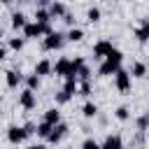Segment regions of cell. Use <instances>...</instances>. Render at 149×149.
Returning <instances> with one entry per match:
<instances>
[{"label":"cell","instance_id":"f1b7e54d","mask_svg":"<svg viewBox=\"0 0 149 149\" xmlns=\"http://www.w3.org/2000/svg\"><path fill=\"white\" fill-rule=\"evenodd\" d=\"M54 100H56V105H68V102L72 100V95H70V93H65V91L61 88V91H56V95H54Z\"/></svg>","mask_w":149,"mask_h":149},{"label":"cell","instance_id":"5bb4252c","mask_svg":"<svg viewBox=\"0 0 149 149\" xmlns=\"http://www.w3.org/2000/svg\"><path fill=\"white\" fill-rule=\"evenodd\" d=\"M68 12H70V9H68V5H65V2H58V0H54V2L49 5V14H51V19H58V16L63 19Z\"/></svg>","mask_w":149,"mask_h":149},{"label":"cell","instance_id":"6da1fadb","mask_svg":"<svg viewBox=\"0 0 149 149\" xmlns=\"http://www.w3.org/2000/svg\"><path fill=\"white\" fill-rule=\"evenodd\" d=\"M65 42H68L65 33H61V30H54L51 35L42 37V49H44V51H56V49H61Z\"/></svg>","mask_w":149,"mask_h":149},{"label":"cell","instance_id":"83f0119b","mask_svg":"<svg viewBox=\"0 0 149 149\" xmlns=\"http://www.w3.org/2000/svg\"><path fill=\"white\" fill-rule=\"evenodd\" d=\"M105 61H112V63H116V65H121V63H123V54H121V51H119V49L114 47V49H112V51L107 54V58H105Z\"/></svg>","mask_w":149,"mask_h":149},{"label":"cell","instance_id":"277c9868","mask_svg":"<svg viewBox=\"0 0 149 149\" xmlns=\"http://www.w3.org/2000/svg\"><path fill=\"white\" fill-rule=\"evenodd\" d=\"M19 107H23L26 112L35 109V107H37V95H35V91H30V88H23V91L19 93Z\"/></svg>","mask_w":149,"mask_h":149},{"label":"cell","instance_id":"7a4b0ae2","mask_svg":"<svg viewBox=\"0 0 149 149\" xmlns=\"http://www.w3.org/2000/svg\"><path fill=\"white\" fill-rule=\"evenodd\" d=\"M114 88H116L119 93H130V88H133V77H130L128 70L121 68V70L114 74Z\"/></svg>","mask_w":149,"mask_h":149},{"label":"cell","instance_id":"1f68e13d","mask_svg":"<svg viewBox=\"0 0 149 149\" xmlns=\"http://www.w3.org/2000/svg\"><path fill=\"white\" fill-rule=\"evenodd\" d=\"M63 21H65L70 28H74V23H77V19H74V14H72V12H68V14L63 16Z\"/></svg>","mask_w":149,"mask_h":149},{"label":"cell","instance_id":"3957f363","mask_svg":"<svg viewBox=\"0 0 149 149\" xmlns=\"http://www.w3.org/2000/svg\"><path fill=\"white\" fill-rule=\"evenodd\" d=\"M112 49H114V44H112V40H98V42L93 44V58L102 63V61L107 58V54H109Z\"/></svg>","mask_w":149,"mask_h":149},{"label":"cell","instance_id":"9a60e30c","mask_svg":"<svg viewBox=\"0 0 149 149\" xmlns=\"http://www.w3.org/2000/svg\"><path fill=\"white\" fill-rule=\"evenodd\" d=\"M26 23H28V16H26L21 9L12 12V28H14V30H19V28L23 30V28H26Z\"/></svg>","mask_w":149,"mask_h":149},{"label":"cell","instance_id":"ac0fdd59","mask_svg":"<svg viewBox=\"0 0 149 149\" xmlns=\"http://www.w3.org/2000/svg\"><path fill=\"white\" fill-rule=\"evenodd\" d=\"M42 121H47L49 126H58L61 123V112H58V107H49L47 112H44V119Z\"/></svg>","mask_w":149,"mask_h":149},{"label":"cell","instance_id":"44dd1931","mask_svg":"<svg viewBox=\"0 0 149 149\" xmlns=\"http://www.w3.org/2000/svg\"><path fill=\"white\" fill-rule=\"evenodd\" d=\"M100 16H102V12H100V7H98V5H93V7H88V9H86V21H88V23H98V21H100Z\"/></svg>","mask_w":149,"mask_h":149},{"label":"cell","instance_id":"d590c367","mask_svg":"<svg viewBox=\"0 0 149 149\" xmlns=\"http://www.w3.org/2000/svg\"><path fill=\"white\" fill-rule=\"evenodd\" d=\"M147 70H149V63H147Z\"/></svg>","mask_w":149,"mask_h":149},{"label":"cell","instance_id":"2e32d148","mask_svg":"<svg viewBox=\"0 0 149 149\" xmlns=\"http://www.w3.org/2000/svg\"><path fill=\"white\" fill-rule=\"evenodd\" d=\"M130 77H137V79H142V77H147L149 74V70H147V63H142V61H135L133 65H130Z\"/></svg>","mask_w":149,"mask_h":149},{"label":"cell","instance_id":"4fadbf2b","mask_svg":"<svg viewBox=\"0 0 149 149\" xmlns=\"http://www.w3.org/2000/svg\"><path fill=\"white\" fill-rule=\"evenodd\" d=\"M119 70H121V65H116V63H112V61H102V63L98 65V74H100V77H114Z\"/></svg>","mask_w":149,"mask_h":149},{"label":"cell","instance_id":"d6a6232c","mask_svg":"<svg viewBox=\"0 0 149 149\" xmlns=\"http://www.w3.org/2000/svg\"><path fill=\"white\" fill-rule=\"evenodd\" d=\"M5 58H7V47L0 42V61H5Z\"/></svg>","mask_w":149,"mask_h":149},{"label":"cell","instance_id":"484cf974","mask_svg":"<svg viewBox=\"0 0 149 149\" xmlns=\"http://www.w3.org/2000/svg\"><path fill=\"white\" fill-rule=\"evenodd\" d=\"M51 130H54V126H49L47 121H40V123H37V137H44V140H47V137L51 135Z\"/></svg>","mask_w":149,"mask_h":149},{"label":"cell","instance_id":"8fae6325","mask_svg":"<svg viewBox=\"0 0 149 149\" xmlns=\"http://www.w3.org/2000/svg\"><path fill=\"white\" fill-rule=\"evenodd\" d=\"M68 133H70V126L61 121L58 126H54V130H51V135L47 137V142H51V144H58V142H61V140H63Z\"/></svg>","mask_w":149,"mask_h":149},{"label":"cell","instance_id":"ffe728a7","mask_svg":"<svg viewBox=\"0 0 149 149\" xmlns=\"http://www.w3.org/2000/svg\"><path fill=\"white\" fill-rule=\"evenodd\" d=\"M23 84H26V88L37 91V88H40V84H42V79H40L35 72H30V74H23Z\"/></svg>","mask_w":149,"mask_h":149},{"label":"cell","instance_id":"4316f807","mask_svg":"<svg viewBox=\"0 0 149 149\" xmlns=\"http://www.w3.org/2000/svg\"><path fill=\"white\" fill-rule=\"evenodd\" d=\"M23 44H26V40H23V37H9V42H7V47H9L12 51H21V49H23Z\"/></svg>","mask_w":149,"mask_h":149},{"label":"cell","instance_id":"7c38bea8","mask_svg":"<svg viewBox=\"0 0 149 149\" xmlns=\"http://www.w3.org/2000/svg\"><path fill=\"white\" fill-rule=\"evenodd\" d=\"M135 33V37H137V42H149V16H142L140 19V26L133 30Z\"/></svg>","mask_w":149,"mask_h":149},{"label":"cell","instance_id":"9c48e42d","mask_svg":"<svg viewBox=\"0 0 149 149\" xmlns=\"http://www.w3.org/2000/svg\"><path fill=\"white\" fill-rule=\"evenodd\" d=\"M21 81H23V74L16 70V68H12V70H5V84H7V88H19L21 86Z\"/></svg>","mask_w":149,"mask_h":149},{"label":"cell","instance_id":"5b68a950","mask_svg":"<svg viewBox=\"0 0 149 149\" xmlns=\"http://www.w3.org/2000/svg\"><path fill=\"white\" fill-rule=\"evenodd\" d=\"M37 37H44V26L33 19V21H28L26 28H23V40H37Z\"/></svg>","mask_w":149,"mask_h":149},{"label":"cell","instance_id":"cb8c5ba5","mask_svg":"<svg viewBox=\"0 0 149 149\" xmlns=\"http://www.w3.org/2000/svg\"><path fill=\"white\" fill-rule=\"evenodd\" d=\"M135 126H137V133H147V130H149V114H147V112L140 114V116L135 119Z\"/></svg>","mask_w":149,"mask_h":149},{"label":"cell","instance_id":"d4e9b609","mask_svg":"<svg viewBox=\"0 0 149 149\" xmlns=\"http://www.w3.org/2000/svg\"><path fill=\"white\" fill-rule=\"evenodd\" d=\"M79 95H84V98H91V95H93V84H91V79L79 81Z\"/></svg>","mask_w":149,"mask_h":149},{"label":"cell","instance_id":"52a82bcc","mask_svg":"<svg viewBox=\"0 0 149 149\" xmlns=\"http://www.w3.org/2000/svg\"><path fill=\"white\" fill-rule=\"evenodd\" d=\"M23 140H26V130H23V126L12 123V126L7 128V142H9V144H21Z\"/></svg>","mask_w":149,"mask_h":149},{"label":"cell","instance_id":"e0dca14e","mask_svg":"<svg viewBox=\"0 0 149 149\" xmlns=\"http://www.w3.org/2000/svg\"><path fill=\"white\" fill-rule=\"evenodd\" d=\"M81 116H84V119H95V116H98V105H95L93 100H86V102L81 105Z\"/></svg>","mask_w":149,"mask_h":149},{"label":"cell","instance_id":"30bf717a","mask_svg":"<svg viewBox=\"0 0 149 149\" xmlns=\"http://www.w3.org/2000/svg\"><path fill=\"white\" fill-rule=\"evenodd\" d=\"M33 72H35L40 79H42V77H47V74H54V63H51L49 58H40V61L35 63Z\"/></svg>","mask_w":149,"mask_h":149},{"label":"cell","instance_id":"603a6c76","mask_svg":"<svg viewBox=\"0 0 149 149\" xmlns=\"http://www.w3.org/2000/svg\"><path fill=\"white\" fill-rule=\"evenodd\" d=\"M114 119H119V121H128V119H130V107H128V105H119V107L114 109Z\"/></svg>","mask_w":149,"mask_h":149},{"label":"cell","instance_id":"8992f818","mask_svg":"<svg viewBox=\"0 0 149 149\" xmlns=\"http://www.w3.org/2000/svg\"><path fill=\"white\" fill-rule=\"evenodd\" d=\"M70 70H72V58H68V56H63V58H58V61L54 63V74H56V77H65V79H68Z\"/></svg>","mask_w":149,"mask_h":149},{"label":"cell","instance_id":"d6986e66","mask_svg":"<svg viewBox=\"0 0 149 149\" xmlns=\"http://www.w3.org/2000/svg\"><path fill=\"white\" fill-rule=\"evenodd\" d=\"M35 21L37 23H51V14H49V7H35Z\"/></svg>","mask_w":149,"mask_h":149},{"label":"cell","instance_id":"ba28073f","mask_svg":"<svg viewBox=\"0 0 149 149\" xmlns=\"http://www.w3.org/2000/svg\"><path fill=\"white\" fill-rule=\"evenodd\" d=\"M100 149H123V137L119 133H107L100 142Z\"/></svg>","mask_w":149,"mask_h":149},{"label":"cell","instance_id":"e575fe53","mask_svg":"<svg viewBox=\"0 0 149 149\" xmlns=\"http://www.w3.org/2000/svg\"><path fill=\"white\" fill-rule=\"evenodd\" d=\"M2 37H5V28L0 26V40H2Z\"/></svg>","mask_w":149,"mask_h":149},{"label":"cell","instance_id":"7402d4cb","mask_svg":"<svg viewBox=\"0 0 149 149\" xmlns=\"http://www.w3.org/2000/svg\"><path fill=\"white\" fill-rule=\"evenodd\" d=\"M65 37H68V42H81V40H84V30H81L79 26H74V28H70V30L65 33Z\"/></svg>","mask_w":149,"mask_h":149},{"label":"cell","instance_id":"4dcf8cb0","mask_svg":"<svg viewBox=\"0 0 149 149\" xmlns=\"http://www.w3.org/2000/svg\"><path fill=\"white\" fill-rule=\"evenodd\" d=\"M23 130H26V137H30V135H37V123L28 121V123H23Z\"/></svg>","mask_w":149,"mask_h":149},{"label":"cell","instance_id":"836d02e7","mask_svg":"<svg viewBox=\"0 0 149 149\" xmlns=\"http://www.w3.org/2000/svg\"><path fill=\"white\" fill-rule=\"evenodd\" d=\"M28 149H47V144H44V142H37V144H30Z\"/></svg>","mask_w":149,"mask_h":149},{"label":"cell","instance_id":"f546056e","mask_svg":"<svg viewBox=\"0 0 149 149\" xmlns=\"http://www.w3.org/2000/svg\"><path fill=\"white\" fill-rule=\"evenodd\" d=\"M79 149H100V142L93 140V137H84V142H81Z\"/></svg>","mask_w":149,"mask_h":149}]
</instances>
